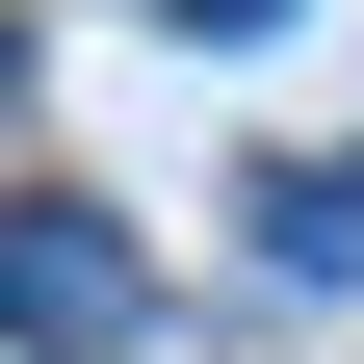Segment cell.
<instances>
[{
  "instance_id": "6da1fadb",
  "label": "cell",
  "mask_w": 364,
  "mask_h": 364,
  "mask_svg": "<svg viewBox=\"0 0 364 364\" xmlns=\"http://www.w3.org/2000/svg\"><path fill=\"white\" fill-rule=\"evenodd\" d=\"M0 338H26V364H105L130 338V235H105V208H26V235H0Z\"/></svg>"
},
{
  "instance_id": "7a4b0ae2",
  "label": "cell",
  "mask_w": 364,
  "mask_h": 364,
  "mask_svg": "<svg viewBox=\"0 0 364 364\" xmlns=\"http://www.w3.org/2000/svg\"><path fill=\"white\" fill-rule=\"evenodd\" d=\"M260 208V287H364V182L338 156H287V182H235Z\"/></svg>"
},
{
  "instance_id": "3957f363",
  "label": "cell",
  "mask_w": 364,
  "mask_h": 364,
  "mask_svg": "<svg viewBox=\"0 0 364 364\" xmlns=\"http://www.w3.org/2000/svg\"><path fill=\"white\" fill-rule=\"evenodd\" d=\"M182 26H287V0H182Z\"/></svg>"
}]
</instances>
